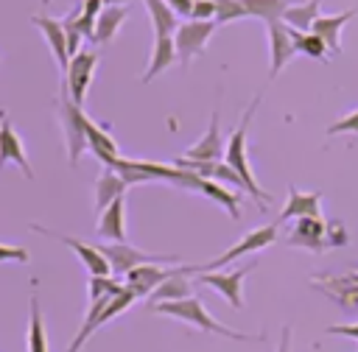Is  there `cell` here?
Returning a JSON list of instances; mask_svg holds the SVG:
<instances>
[{"instance_id": "cell-20", "label": "cell", "mask_w": 358, "mask_h": 352, "mask_svg": "<svg viewBox=\"0 0 358 352\" xmlns=\"http://www.w3.org/2000/svg\"><path fill=\"white\" fill-rule=\"evenodd\" d=\"M126 187H129V184L117 176L115 168H103L101 176H98V182H95V212L101 215L115 198L126 196Z\"/></svg>"}, {"instance_id": "cell-5", "label": "cell", "mask_w": 358, "mask_h": 352, "mask_svg": "<svg viewBox=\"0 0 358 352\" xmlns=\"http://www.w3.org/2000/svg\"><path fill=\"white\" fill-rule=\"evenodd\" d=\"M98 251L106 257L109 268L115 274H123V277L129 271L140 268V265H148V263H171V260H176V254H148V251H140V249H134L129 243H101Z\"/></svg>"}, {"instance_id": "cell-13", "label": "cell", "mask_w": 358, "mask_h": 352, "mask_svg": "<svg viewBox=\"0 0 358 352\" xmlns=\"http://www.w3.org/2000/svg\"><path fill=\"white\" fill-rule=\"evenodd\" d=\"M268 45H271V78H274L296 53L291 28L285 22H268Z\"/></svg>"}, {"instance_id": "cell-25", "label": "cell", "mask_w": 358, "mask_h": 352, "mask_svg": "<svg viewBox=\"0 0 358 352\" xmlns=\"http://www.w3.org/2000/svg\"><path fill=\"white\" fill-rule=\"evenodd\" d=\"M145 6H148V14H151V22H154L157 36H171L179 28L176 11L168 6V0H145Z\"/></svg>"}, {"instance_id": "cell-36", "label": "cell", "mask_w": 358, "mask_h": 352, "mask_svg": "<svg viewBox=\"0 0 358 352\" xmlns=\"http://www.w3.org/2000/svg\"><path fill=\"white\" fill-rule=\"evenodd\" d=\"M347 282H355V285H358V274H352V277H350Z\"/></svg>"}, {"instance_id": "cell-31", "label": "cell", "mask_w": 358, "mask_h": 352, "mask_svg": "<svg viewBox=\"0 0 358 352\" xmlns=\"http://www.w3.org/2000/svg\"><path fill=\"white\" fill-rule=\"evenodd\" d=\"M344 131L358 134V112H352V115H347V117L336 120L333 126H327V137H333V134H344Z\"/></svg>"}, {"instance_id": "cell-28", "label": "cell", "mask_w": 358, "mask_h": 352, "mask_svg": "<svg viewBox=\"0 0 358 352\" xmlns=\"http://www.w3.org/2000/svg\"><path fill=\"white\" fill-rule=\"evenodd\" d=\"M291 36H294L296 50L308 53L310 59H324V56H327V45H324V39L316 36L313 31H308V34H302V31H291Z\"/></svg>"}, {"instance_id": "cell-3", "label": "cell", "mask_w": 358, "mask_h": 352, "mask_svg": "<svg viewBox=\"0 0 358 352\" xmlns=\"http://www.w3.org/2000/svg\"><path fill=\"white\" fill-rule=\"evenodd\" d=\"M59 120H62V131H64V142H67V156H70V165L78 162L81 151L87 148V115L84 109L70 98V89L67 84L62 81L59 87Z\"/></svg>"}, {"instance_id": "cell-11", "label": "cell", "mask_w": 358, "mask_h": 352, "mask_svg": "<svg viewBox=\"0 0 358 352\" xmlns=\"http://www.w3.org/2000/svg\"><path fill=\"white\" fill-rule=\"evenodd\" d=\"M179 268H162L159 263H148V265H140L134 271L126 274V288L134 293V296H151L168 277H173Z\"/></svg>"}, {"instance_id": "cell-1", "label": "cell", "mask_w": 358, "mask_h": 352, "mask_svg": "<svg viewBox=\"0 0 358 352\" xmlns=\"http://www.w3.org/2000/svg\"><path fill=\"white\" fill-rule=\"evenodd\" d=\"M154 313H162V316H171V318H182V321H190L193 327L204 330V332H218L224 338H232V341H263V335H246V332H238L221 321H215L199 296H187V299H179V302H157V305H148Z\"/></svg>"}, {"instance_id": "cell-26", "label": "cell", "mask_w": 358, "mask_h": 352, "mask_svg": "<svg viewBox=\"0 0 358 352\" xmlns=\"http://www.w3.org/2000/svg\"><path fill=\"white\" fill-rule=\"evenodd\" d=\"M241 3H243V8H246L249 17L266 20V25L268 22H282V14L288 8L285 0H241Z\"/></svg>"}, {"instance_id": "cell-23", "label": "cell", "mask_w": 358, "mask_h": 352, "mask_svg": "<svg viewBox=\"0 0 358 352\" xmlns=\"http://www.w3.org/2000/svg\"><path fill=\"white\" fill-rule=\"evenodd\" d=\"M173 59H176V42H173V36H157L154 39V47H151V64L143 73V81L148 84L154 75H159L162 70H168L173 64Z\"/></svg>"}, {"instance_id": "cell-7", "label": "cell", "mask_w": 358, "mask_h": 352, "mask_svg": "<svg viewBox=\"0 0 358 352\" xmlns=\"http://www.w3.org/2000/svg\"><path fill=\"white\" fill-rule=\"evenodd\" d=\"M95 64H98V56L92 50H78L73 59H70V67L67 73L62 75V81L67 84L70 89V98L81 106L84 98H87V89H90V81H92V73H95Z\"/></svg>"}, {"instance_id": "cell-21", "label": "cell", "mask_w": 358, "mask_h": 352, "mask_svg": "<svg viewBox=\"0 0 358 352\" xmlns=\"http://www.w3.org/2000/svg\"><path fill=\"white\" fill-rule=\"evenodd\" d=\"M190 271H193V265H179V271H176L173 277H168V279L148 296V302L157 305V302H179V299H187V296H190V279H187Z\"/></svg>"}, {"instance_id": "cell-33", "label": "cell", "mask_w": 358, "mask_h": 352, "mask_svg": "<svg viewBox=\"0 0 358 352\" xmlns=\"http://www.w3.org/2000/svg\"><path fill=\"white\" fill-rule=\"evenodd\" d=\"M330 335H347V338H355L358 341V324H350V327H327Z\"/></svg>"}, {"instance_id": "cell-35", "label": "cell", "mask_w": 358, "mask_h": 352, "mask_svg": "<svg viewBox=\"0 0 358 352\" xmlns=\"http://www.w3.org/2000/svg\"><path fill=\"white\" fill-rule=\"evenodd\" d=\"M106 6H123V3H131V0H103Z\"/></svg>"}, {"instance_id": "cell-18", "label": "cell", "mask_w": 358, "mask_h": 352, "mask_svg": "<svg viewBox=\"0 0 358 352\" xmlns=\"http://www.w3.org/2000/svg\"><path fill=\"white\" fill-rule=\"evenodd\" d=\"M358 11L355 8H350V11H341V14H319V20L313 22V34L316 36H322L324 39V45H327V50L330 53H341V42H338V36H341V28L355 17Z\"/></svg>"}, {"instance_id": "cell-30", "label": "cell", "mask_w": 358, "mask_h": 352, "mask_svg": "<svg viewBox=\"0 0 358 352\" xmlns=\"http://www.w3.org/2000/svg\"><path fill=\"white\" fill-rule=\"evenodd\" d=\"M190 20H199V22L215 20V3H213V0H193V11H190Z\"/></svg>"}, {"instance_id": "cell-12", "label": "cell", "mask_w": 358, "mask_h": 352, "mask_svg": "<svg viewBox=\"0 0 358 352\" xmlns=\"http://www.w3.org/2000/svg\"><path fill=\"white\" fill-rule=\"evenodd\" d=\"M319 204H322V196H319L316 190L299 193V190L291 184V187H288V201H285V207H282L277 223H285V221H291V218H296V221H299V218H322Z\"/></svg>"}, {"instance_id": "cell-37", "label": "cell", "mask_w": 358, "mask_h": 352, "mask_svg": "<svg viewBox=\"0 0 358 352\" xmlns=\"http://www.w3.org/2000/svg\"><path fill=\"white\" fill-rule=\"evenodd\" d=\"M42 3H50V0H42Z\"/></svg>"}, {"instance_id": "cell-15", "label": "cell", "mask_w": 358, "mask_h": 352, "mask_svg": "<svg viewBox=\"0 0 358 352\" xmlns=\"http://www.w3.org/2000/svg\"><path fill=\"white\" fill-rule=\"evenodd\" d=\"M87 148L95 154V159L103 165V168H115L120 162V148L117 142L106 134L103 126H98L95 120H87Z\"/></svg>"}, {"instance_id": "cell-29", "label": "cell", "mask_w": 358, "mask_h": 352, "mask_svg": "<svg viewBox=\"0 0 358 352\" xmlns=\"http://www.w3.org/2000/svg\"><path fill=\"white\" fill-rule=\"evenodd\" d=\"M215 3V25L218 22H232V20H246V8L241 0H213Z\"/></svg>"}, {"instance_id": "cell-34", "label": "cell", "mask_w": 358, "mask_h": 352, "mask_svg": "<svg viewBox=\"0 0 358 352\" xmlns=\"http://www.w3.org/2000/svg\"><path fill=\"white\" fill-rule=\"evenodd\" d=\"M288 344H291V330L285 327V330H282V344H280V349H277V352H288V349H291Z\"/></svg>"}, {"instance_id": "cell-8", "label": "cell", "mask_w": 358, "mask_h": 352, "mask_svg": "<svg viewBox=\"0 0 358 352\" xmlns=\"http://www.w3.org/2000/svg\"><path fill=\"white\" fill-rule=\"evenodd\" d=\"M249 271H252V265L249 268H238V271H201L196 277V282L215 288L232 307H243V277Z\"/></svg>"}, {"instance_id": "cell-4", "label": "cell", "mask_w": 358, "mask_h": 352, "mask_svg": "<svg viewBox=\"0 0 358 352\" xmlns=\"http://www.w3.org/2000/svg\"><path fill=\"white\" fill-rule=\"evenodd\" d=\"M274 240H277V223H266V226H260V229H252V232H246L235 246H229L224 254H218L215 260L201 263V265H193V274H201V271H218V268L229 265L232 260H238V257H243V254H252V251H257V249L271 246Z\"/></svg>"}, {"instance_id": "cell-14", "label": "cell", "mask_w": 358, "mask_h": 352, "mask_svg": "<svg viewBox=\"0 0 358 352\" xmlns=\"http://www.w3.org/2000/svg\"><path fill=\"white\" fill-rule=\"evenodd\" d=\"M6 162H14V165H20L22 168V176L25 179H34V173H31V165H28V156H25V148H22V140H20V134L11 129V123L0 115V168L6 165Z\"/></svg>"}, {"instance_id": "cell-2", "label": "cell", "mask_w": 358, "mask_h": 352, "mask_svg": "<svg viewBox=\"0 0 358 352\" xmlns=\"http://www.w3.org/2000/svg\"><path fill=\"white\" fill-rule=\"evenodd\" d=\"M257 101H260V98H255V101H252V106L243 112L241 126H238V129L232 131V137L227 140V145H224V162H227V165L241 176V182H243L246 193H252L255 198H260L263 204H268V201H271V196L257 184L255 173L249 170V159H246V131H249V120H252V112H255Z\"/></svg>"}, {"instance_id": "cell-17", "label": "cell", "mask_w": 358, "mask_h": 352, "mask_svg": "<svg viewBox=\"0 0 358 352\" xmlns=\"http://www.w3.org/2000/svg\"><path fill=\"white\" fill-rule=\"evenodd\" d=\"M291 246H305V249H313V251H322L327 249V226L322 218H299L291 237H288Z\"/></svg>"}, {"instance_id": "cell-27", "label": "cell", "mask_w": 358, "mask_h": 352, "mask_svg": "<svg viewBox=\"0 0 358 352\" xmlns=\"http://www.w3.org/2000/svg\"><path fill=\"white\" fill-rule=\"evenodd\" d=\"M28 352H48V338H45V321L39 310V299L31 296V321H28Z\"/></svg>"}, {"instance_id": "cell-6", "label": "cell", "mask_w": 358, "mask_h": 352, "mask_svg": "<svg viewBox=\"0 0 358 352\" xmlns=\"http://www.w3.org/2000/svg\"><path fill=\"white\" fill-rule=\"evenodd\" d=\"M215 31V20H207V22H199V20H187V22H179L176 28V59L182 64H187L193 56H199L207 45V39L213 36Z\"/></svg>"}, {"instance_id": "cell-32", "label": "cell", "mask_w": 358, "mask_h": 352, "mask_svg": "<svg viewBox=\"0 0 358 352\" xmlns=\"http://www.w3.org/2000/svg\"><path fill=\"white\" fill-rule=\"evenodd\" d=\"M14 260V263H28V251L22 246H3L0 243V263Z\"/></svg>"}, {"instance_id": "cell-22", "label": "cell", "mask_w": 358, "mask_h": 352, "mask_svg": "<svg viewBox=\"0 0 358 352\" xmlns=\"http://www.w3.org/2000/svg\"><path fill=\"white\" fill-rule=\"evenodd\" d=\"M126 17H129V6H106L95 20V39L92 42L95 45H109L115 31L126 22Z\"/></svg>"}, {"instance_id": "cell-10", "label": "cell", "mask_w": 358, "mask_h": 352, "mask_svg": "<svg viewBox=\"0 0 358 352\" xmlns=\"http://www.w3.org/2000/svg\"><path fill=\"white\" fill-rule=\"evenodd\" d=\"M31 229H36V232H42V235H50V237H56V240H62L64 246H70L73 251H76V257L87 265V271H90V277H106L112 268H109V263H106V257L98 251V246H90V243H81V240H76V237H70V235H56V232H50V229H45V226H39V223H34Z\"/></svg>"}, {"instance_id": "cell-24", "label": "cell", "mask_w": 358, "mask_h": 352, "mask_svg": "<svg viewBox=\"0 0 358 352\" xmlns=\"http://www.w3.org/2000/svg\"><path fill=\"white\" fill-rule=\"evenodd\" d=\"M319 6L322 0H308L302 6H288L285 14H282V22L291 28V31H302L308 34L313 28V22L319 20Z\"/></svg>"}, {"instance_id": "cell-16", "label": "cell", "mask_w": 358, "mask_h": 352, "mask_svg": "<svg viewBox=\"0 0 358 352\" xmlns=\"http://www.w3.org/2000/svg\"><path fill=\"white\" fill-rule=\"evenodd\" d=\"M98 235L109 237L112 243H126V196L115 198L101 215H98Z\"/></svg>"}, {"instance_id": "cell-19", "label": "cell", "mask_w": 358, "mask_h": 352, "mask_svg": "<svg viewBox=\"0 0 358 352\" xmlns=\"http://www.w3.org/2000/svg\"><path fill=\"white\" fill-rule=\"evenodd\" d=\"M224 151V142H221V131H218V112H213V120L204 131V137L199 142H193L187 151H185V159H196V162H218Z\"/></svg>"}, {"instance_id": "cell-9", "label": "cell", "mask_w": 358, "mask_h": 352, "mask_svg": "<svg viewBox=\"0 0 358 352\" xmlns=\"http://www.w3.org/2000/svg\"><path fill=\"white\" fill-rule=\"evenodd\" d=\"M31 22L42 31V36H45V42H48V47H50V53H53V59H56L62 75H64L67 67H70V50H67V36H64V25H62V20L34 14Z\"/></svg>"}]
</instances>
